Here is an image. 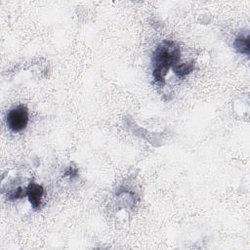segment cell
Instances as JSON below:
<instances>
[{"label": "cell", "mask_w": 250, "mask_h": 250, "mask_svg": "<svg viewBox=\"0 0 250 250\" xmlns=\"http://www.w3.org/2000/svg\"><path fill=\"white\" fill-rule=\"evenodd\" d=\"M194 69V62H184L181 64H176L173 66V72L175 75L179 78H184L187 75H188L192 70Z\"/></svg>", "instance_id": "5"}, {"label": "cell", "mask_w": 250, "mask_h": 250, "mask_svg": "<svg viewBox=\"0 0 250 250\" xmlns=\"http://www.w3.org/2000/svg\"><path fill=\"white\" fill-rule=\"evenodd\" d=\"M26 195V192L22 191V188H18L17 190L15 191H12L10 194H9V199L11 200H14V199H18V198H21L22 196Z\"/></svg>", "instance_id": "6"}, {"label": "cell", "mask_w": 250, "mask_h": 250, "mask_svg": "<svg viewBox=\"0 0 250 250\" xmlns=\"http://www.w3.org/2000/svg\"><path fill=\"white\" fill-rule=\"evenodd\" d=\"M181 59V48L175 41L164 40L153 51L151 57L152 77L155 83L163 86L164 77L169 69L177 64Z\"/></svg>", "instance_id": "1"}, {"label": "cell", "mask_w": 250, "mask_h": 250, "mask_svg": "<svg viewBox=\"0 0 250 250\" xmlns=\"http://www.w3.org/2000/svg\"><path fill=\"white\" fill-rule=\"evenodd\" d=\"M28 119V109L26 105L19 104L10 109L6 117V122L12 132L19 133L26 128Z\"/></svg>", "instance_id": "2"}, {"label": "cell", "mask_w": 250, "mask_h": 250, "mask_svg": "<svg viewBox=\"0 0 250 250\" xmlns=\"http://www.w3.org/2000/svg\"><path fill=\"white\" fill-rule=\"evenodd\" d=\"M233 46L234 49L240 53V54H244L246 56L249 55V33H240L238 36H236V38L233 41Z\"/></svg>", "instance_id": "4"}, {"label": "cell", "mask_w": 250, "mask_h": 250, "mask_svg": "<svg viewBox=\"0 0 250 250\" xmlns=\"http://www.w3.org/2000/svg\"><path fill=\"white\" fill-rule=\"evenodd\" d=\"M26 196L28 198L29 203L31 204L33 209H38L41 205V199L44 193V188L41 185H38L34 182L29 183L26 188Z\"/></svg>", "instance_id": "3"}]
</instances>
